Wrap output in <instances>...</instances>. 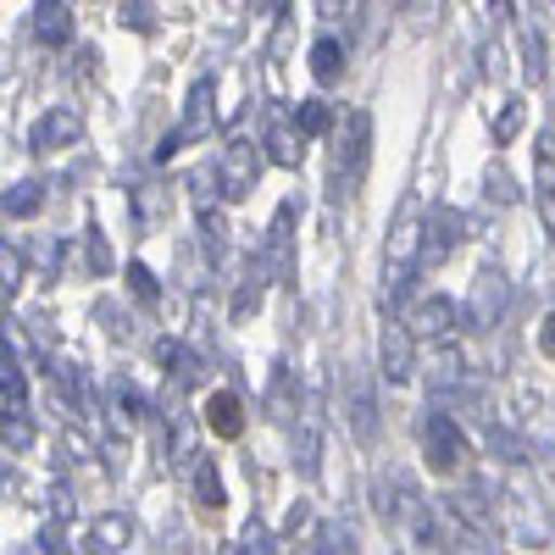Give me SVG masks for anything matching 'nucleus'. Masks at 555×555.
Masks as SVG:
<instances>
[{
	"label": "nucleus",
	"mask_w": 555,
	"mask_h": 555,
	"mask_svg": "<svg viewBox=\"0 0 555 555\" xmlns=\"http://www.w3.org/2000/svg\"><path fill=\"white\" fill-rule=\"evenodd\" d=\"M423 228H428L423 201L405 195L389 228V245H384V300H400L411 289V278L423 272Z\"/></svg>",
	"instance_id": "obj_1"
},
{
	"label": "nucleus",
	"mask_w": 555,
	"mask_h": 555,
	"mask_svg": "<svg viewBox=\"0 0 555 555\" xmlns=\"http://www.w3.org/2000/svg\"><path fill=\"white\" fill-rule=\"evenodd\" d=\"M366 162H373V112H350L345 128H339L334 162H328V190H334V201H345V195L361 190Z\"/></svg>",
	"instance_id": "obj_2"
},
{
	"label": "nucleus",
	"mask_w": 555,
	"mask_h": 555,
	"mask_svg": "<svg viewBox=\"0 0 555 555\" xmlns=\"http://www.w3.org/2000/svg\"><path fill=\"white\" fill-rule=\"evenodd\" d=\"M261 145L256 139H245V133H234L222 145V156H217V167H211V183H217V195L228 201V206H240V201H250V190H256V178H261Z\"/></svg>",
	"instance_id": "obj_3"
},
{
	"label": "nucleus",
	"mask_w": 555,
	"mask_h": 555,
	"mask_svg": "<svg viewBox=\"0 0 555 555\" xmlns=\"http://www.w3.org/2000/svg\"><path fill=\"white\" fill-rule=\"evenodd\" d=\"M211 128H217V83L211 78H195V89H190V101H183V117H178V128L156 145V162H167V156H178L183 145H201V139H211Z\"/></svg>",
	"instance_id": "obj_4"
},
{
	"label": "nucleus",
	"mask_w": 555,
	"mask_h": 555,
	"mask_svg": "<svg viewBox=\"0 0 555 555\" xmlns=\"http://www.w3.org/2000/svg\"><path fill=\"white\" fill-rule=\"evenodd\" d=\"M423 461L434 478H455L461 467H467V434L455 428V416L444 405H434L423 416Z\"/></svg>",
	"instance_id": "obj_5"
},
{
	"label": "nucleus",
	"mask_w": 555,
	"mask_h": 555,
	"mask_svg": "<svg viewBox=\"0 0 555 555\" xmlns=\"http://www.w3.org/2000/svg\"><path fill=\"white\" fill-rule=\"evenodd\" d=\"M378 373L389 384H411V373H416V334L405 328V317H384V328H378Z\"/></svg>",
	"instance_id": "obj_6"
},
{
	"label": "nucleus",
	"mask_w": 555,
	"mask_h": 555,
	"mask_svg": "<svg viewBox=\"0 0 555 555\" xmlns=\"http://www.w3.org/2000/svg\"><path fill=\"white\" fill-rule=\"evenodd\" d=\"M345 423L361 444H373L378 439V389L373 378L361 373V366H345Z\"/></svg>",
	"instance_id": "obj_7"
},
{
	"label": "nucleus",
	"mask_w": 555,
	"mask_h": 555,
	"mask_svg": "<svg viewBox=\"0 0 555 555\" xmlns=\"http://www.w3.org/2000/svg\"><path fill=\"white\" fill-rule=\"evenodd\" d=\"M405 328L416 334V339H434V345H450V334L455 328H467V317H461V306L450 300V295H423L411 306V317H405Z\"/></svg>",
	"instance_id": "obj_8"
},
{
	"label": "nucleus",
	"mask_w": 555,
	"mask_h": 555,
	"mask_svg": "<svg viewBox=\"0 0 555 555\" xmlns=\"http://www.w3.org/2000/svg\"><path fill=\"white\" fill-rule=\"evenodd\" d=\"M533 206L555 234V128H539L533 139Z\"/></svg>",
	"instance_id": "obj_9"
},
{
	"label": "nucleus",
	"mask_w": 555,
	"mask_h": 555,
	"mask_svg": "<svg viewBox=\"0 0 555 555\" xmlns=\"http://www.w3.org/2000/svg\"><path fill=\"white\" fill-rule=\"evenodd\" d=\"M78 133H83V117L73 106H51V112H39L28 145L34 151H67V145H78Z\"/></svg>",
	"instance_id": "obj_10"
},
{
	"label": "nucleus",
	"mask_w": 555,
	"mask_h": 555,
	"mask_svg": "<svg viewBox=\"0 0 555 555\" xmlns=\"http://www.w3.org/2000/svg\"><path fill=\"white\" fill-rule=\"evenodd\" d=\"M133 544V517L128 512H101L83 533V555H122Z\"/></svg>",
	"instance_id": "obj_11"
},
{
	"label": "nucleus",
	"mask_w": 555,
	"mask_h": 555,
	"mask_svg": "<svg viewBox=\"0 0 555 555\" xmlns=\"http://www.w3.org/2000/svg\"><path fill=\"white\" fill-rule=\"evenodd\" d=\"M428 389H434V400H455V395H478L473 389V373H467V361H461V350H439L434 356V366H428Z\"/></svg>",
	"instance_id": "obj_12"
},
{
	"label": "nucleus",
	"mask_w": 555,
	"mask_h": 555,
	"mask_svg": "<svg viewBox=\"0 0 555 555\" xmlns=\"http://www.w3.org/2000/svg\"><path fill=\"white\" fill-rule=\"evenodd\" d=\"M455 240H461V211L434 206V217H428V228H423V267H444L450 250H455Z\"/></svg>",
	"instance_id": "obj_13"
},
{
	"label": "nucleus",
	"mask_w": 555,
	"mask_h": 555,
	"mask_svg": "<svg viewBox=\"0 0 555 555\" xmlns=\"http://www.w3.org/2000/svg\"><path fill=\"white\" fill-rule=\"evenodd\" d=\"M289 240H295V201L278 206V217L267 228V245H261V267L272 278H289Z\"/></svg>",
	"instance_id": "obj_14"
},
{
	"label": "nucleus",
	"mask_w": 555,
	"mask_h": 555,
	"mask_svg": "<svg viewBox=\"0 0 555 555\" xmlns=\"http://www.w3.org/2000/svg\"><path fill=\"white\" fill-rule=\"evenodd\" d=\"M500 306H505V284H500V272H494V267H483V272H478V284H473L467 328H494V322H500Z\"/></svg>",
	"instance_id": "obj_15"
},
{
	"label": "nucleus",
	"mask_w": 555,
	"mask_h": 555,
	"mask_svg": "<svg viewBox=\"0 0 555 555\" xmlns=\"http://www.w3.org/2000/svg\"><path fill=\"white\" fill-rule=\"evenodd\" d=\"M28 34H34L39 44H67V39H73V12L62 7V0H39L34 17H28Z\"/></svg>",
	"instance_id": "obj_16"
},
{
	"label": "nucleus",
	"mask_w": 555,
	"mask_h": 555,
	"mask_svg": "<svg viewBox=\"0 0 555 555\" xmlns=\"http://www.w3.org/2000/svg\"><path fill=\"white\" fill-rule=\"evenodd\" d=\"M206 428H211L217 439H240V434H245V405H240L234 389H217V395L206 400Z\"/></svg>",
	"instance_id": "obj_17"
},
{
	"label": "nucleus",
	"mask_w": 555,
	"mask_h": 555,
	"mask_svg": "<svg viewBox=\"0 0 555 555\" xmlns=\"http://www.w3.org/2000/svg\"><path fill=\"white\" fill-rule=\"evenodd\" d=\"M195 455H201V434H195V423L190 416H172V428H167V461L178 473H195Z\"/></svg>",
	"instance_id": "obj_18"
},
{
	"label": "nucleus",
	"mask_w": 555,
	"mask_h": 555,
	"mask_svg": "<svg viewBox=\"0 0 555 555\" xmlns=\"http://www.w3.org/2000/svg\"><path fill=\"white\" fill-rule=\"evenodd\" d=\"M156 361L172 373L178 389H195V384H201V356H195V350H183L178 339H162V345H156Z\"/></svg>",
	"instance_id": "obj_19"
},
{
	"label": "nucleus",
	"mask_w": 555,
	"mask_h": 555,
	"mask_svg": "<svg viewBox=\"0 0 555 555\" xmlns=\"http://www.w3.org/2000/svg\"><path fill=\"white\" fill-rule=\"evenodd\" d=\"M0 411H28V378H23L12 345H0Z\"/></svg>",
	"instance_id": "obj_20"
},
{
	"label": "nucleus",
	"mask_w": 555,
	"mask_h": 555,
	"mask_svg": "<svg viewBox=\"0 0 555 555\" xmlns=\"http://www.w3.org/2000/svg\"><path fill=\"white\" fill-rule=\"evenodd\" d=\"M345 62H350V51H345L334 34H322V39L311 44V78H317V83H339V78H345Z\"/></svg>",
	"instance_id": "obj_21"
},
{
	"label": "nucleus",
	"mask_w": 555,
	"mask_h": 555,
	"mask_svg": "<svg viewBox=\"0 0 555 555\" xmlns=\"http://www.w3.org/2000/svg\"><path fill=\"white\" fill-rule=\"evenodd\" d=\"M295 461H300V473H306V478H317V467H322V416H317V411H300Z\"/></svg>",
	"instance_id": "obj_22"
},
{
	"label": "nucleus",
	"mask_w": 555,
	"mask_h": 555,
	"mask_svg": "<svg viewBox=\"0 0 555 555\" xmlns=\"http://www.w3.org/2000/svg\"><path fill=\"white\" fill-rule=\"evenodd\" d=\"M267 162H278V167H300L306 162V133L295 128V122H284V128H272L267 133Z\"/></svg>",
	"instance_id": "obj_23"
},
{
	"label": "nucleus",
	"mask_w": 555,
	"mask_h": 555,
	"mask_svg": "<svg viewBox=\"0 0 555 555\" xmlns=\"http://www.w3.org/2000/svg\"><path fill=\"white\" fill-rule=\"evenodd\" d=\"M145 411H151V405H145V395H139L128 378H117V384H112V423H117L122 434L145 423Z\"/></svg>",
	"instance_id": "obj_24"
},
{
	"label": "nucleus",
	"mask_w": 555,
	"mask_h": 555,
	"mask_svg": "<svg viewBox=\"0 0 555 555\" xmlns=\"http://www.w3.org/2000/svg\"><path fill=\"white\" fill-rule=\"evenodd\" d=\"M267 405H272V416H278V423H295V411H306V405H300V384H295V373H289V366H278V373H272Z\"/></svg>",
	"instance_id": "obj_25"
},
{
	"label": "nucleus",
	"mask_w": 555,
	"mask_h": 555,
	"mask_svg": "<svg viewBox=\"0 0 555 555\" xmlns=\"http://www.w3.org/2000/svg\"><path fill=\"white\" fill-rule=\"evenodd\" d=\"M39 206H44V183H39V178H28V183H12V190L0 195V211H7V217H34Z\"/></svg>",
	"instance_id": "obj_26"
},
{
	"label": "nucleus",
	"mask_w": 555,
	"mask_h": 555,
	"mask_svg": "<svg viewBox=\"0 0 555 555\" xmlns=\"http://www.w3.org/2000/svg\"><path fill=\"white\" fill-rule=\"evenodd\" d=\"M195 500H201V512H222L228 505V494H222V478H217V467L211 461H195Z\"/></svg>",
	"instance_id": "obj_27"
},
{
	"label": "nucleus",
	"mask_w": 555,
	"mask_h": 555,
	"mask_svg": "<svg viewBox=\"0 0 555 555\" xmlns=\"http://www.w3.org/2000/svg\"><path fill=\"white\" fill-rule=\"evenodd\" d=\"M23 278H28V256L12 240H0V295H17Z\"/></svg>",
	"instance_id": "obj_28"
},
{
	"label": "nucleus",
	"mask_w": 555,
	"mask_h": 555,
	"mask_svg": "<svg viewBox=\"0 0 555 555\" xmlns=\"http://www.w3.org/2000/svg\"><path fill=\"white\" fill-rule=\"evenodd\" d=\"M295 128H300L306 139L328 133V128H334V106H328V101H300V112H295Z\"/></svg>",
	"instance_id": "obj_29"
},
{
	"label": "nucleus",
	"mask_w": 555,
	"mask_h": 555,
	"mask_svg": "<svg viewBox=\"0 0 555 555\" xmlns=\"http://www.w3.org/2000/svg\"><path fill=\"white\" fill-rule=\"evenodd\" d=\"M455 555H500L494 528H467V522H455Z\"/></svg>",
	"instance_id": "obj_30"
},
{
	"label": "nucleus",
	"mask_w": 555,
	"mask_h": 555,
	"mask_svg": "<svg viewBox=\"0 0 555 555\" xmlns=\"http://www.w3.org/2000/svg\"><path fill=\"white\" fill-rule=\"evenodd\" d=\"M0 439H7L12 450H28V444H34V423H28V411H0Z\"/></svg>",
	"instance_id": "obj_31"
},
{
	"label": "nucleus",
	"mask_w": 555,
	"mask_h": 555,
	"mask_svg": "<svg viewBox=\"0 0 555 555\" xmlns=\"http://www.w3.org/2000/svg\"><path fill=\"white\" fill-rule=\"evenodd\" d=\"M117 23L133 28V34H151V28H156V0H122Z\"/></svg>",
	"instance_id": "obj_32"
},
{
	"label": "nucleus",
	"mask_w": 555,
	"mask_h": 555,
	"mask_svg": "<svg viewBox=\"0 0 555 555\" xmlns=\"http://www.w3.org/2000/svg\"><path fill=\"white\" fill-rule=\"evenodd\" d=\"M83 250H89V272H95V278H106V272H112V250H106V234H101L95 222L83 228Z\"/></svg>",
	"instance_id": "obj_33"
},
{
	"label": "nucleus",
	"mask_w": 555,
	"mask_h": 555,
	"mask_svg": "<svg viewBox=\"0 0 555 555\" xmlns=\"http://www.w3.org/2000/svg\"><path fill=\"white\" fill-rule=\"evenodd\" d=\"M128 289H133L139 300H151V306L162 300V284H156V272H151L145 261H128Z\"/></svg>",
	"instance_id": "obj_34"
},
{
	"label": "nucleus",
	"mask_w": 555,
	"mask_h": 555,
	"mask_svg": "<svg viewBox=\"0 0 555 555\" xmlns=\"http://www.w3.org/2000/svg\"><path fill=\"white\" fill-rule=\"evenodd\" d=\"M483 183H489V201H494V206H512V201H517V183H512V172H505L500 162L483 172Z\"/></svg>",
	"instance_id": "obj_35"
},
{
	"label": "nucleus",
	"mask_w": 555,
	"mask_h": 555,
	"mask_svg": "<svg viewBox=\"0 0 555 555\" xmlns=\"http://www.w3.org/2000/svg\"><path fill=\"white\" fill-rule=\"evenodd\" d=\"M522 101H505L500 106V117H494V139H500V145H512V139H517V128H522Z\"/></svg>",
	"instance_id": "obj_36"
},
{
	"label": "nucleus",
	"mask_w": 555,
	"mask_h": 555,
	"mask_svg": "<svg viewBox=\"0 0 555 555\" xmlns=\"http://www.w3.org/2000/svg\"><path fill=\"white\" fill-rule=\"evenodd\" d=\"M522 51H528V83H544V39L533 23L522 28Z\"/></svg>",
	"instance_id": "obj_37"
},
{
	"label": "nucleus",
	"mask_w": 555,
	"mask_h": 555,
	"mask_svg": "<svg viewBox=\"0 0 555 555\" xmlns=\"http://www.w3.org/2000/svg\"><path fill=\"white\" fill-rule=\"evenodd\" d=\"M272 550H278L272 528H267V522H250V528H245V544H240V555H272Z\"/></svg>",
	"instance_id": "obj_38"
},
{
	"label": "nucleus",
	"mask_w": 555,
	"mask_h": 555,
	"mask_svg": "<svg viewBox=\"0 0 555 555\" xmlns=\"http://www.w3.org/2000/svg\"><path fill=\"white\" fill-rule=\"evenodd\" d=\"M439 7H444V0H411V28H428V23H439Z\"/></svg>",
	"instance_id": "obj_39"
},
{
	"label": "nucleus",
	"mask_w": 555,
	"mask_h": 555,
	"mask_svg": "<svg viewBox=\"0 0 555 555\" xmlns=\"http://www.w3.org/2000/svg\"><path fill=\"white\" fill-rule=\"evenodd\" d=\"M539 350H544V356L555 361V311H550V317L539 322Z\"/></svg>",
	"instance_id": "obj_40"
},
{
	"label": "nucleus",
	"mask_w": 555,
	"mask_h": 555,
	"mask_svg": "<svg viewBox=\"0 0 555 555\" xmlns=\"http://www.w3.org/2000/svg\"><path fill=\"white\" fill-rule=\"evenodd\" d=\"M489 17L494 23H512V0H489Z\"/></svg>",
	"instance_id": "obj_41"
},
{
	"label": "nucleus",
	"mask_w": 555,
	"mask_h": 555,
	"mask_svg": "<svg viewBox=\"0 0 555 555\" xmlns=\"http://www.w3.org/2000/svg\"><path fill=\"white\" fill-rule=\"evenodd\" d=\"M317 12H322V17H339V12H345V0H317Z\"/></svg>",
	"instance_id": "obj_42"
},
{
	"label": "nucleus",
	"mask_w": 555,
	"mask_h": 555,
	"mask_svg": "<svg viewBox=\"0 0 555 555\" xmlns=\"http://www.w3.org/2000/svg\"><path fill=\"white\" fill-rule=\"evenodd\" d=\"M256 7H261V12H284V0H256Z\"/></svg>",
	"instance_id": "obj_43"
},
{
	"label": "nucleus",
	"mask_w": 555,
	"mask_h": 555,
	"mask_svg": "<svg viewBox=\"0 0 555 555\" xmlns=\"http://www.w3.org/2000/svg\"><path fill=\"white\" fill-rule=\"evenodd\" d=\"M311 555H322V550H311Z\"/></svg>",
	"instance_id": "obj_44"
}]
</instances>
